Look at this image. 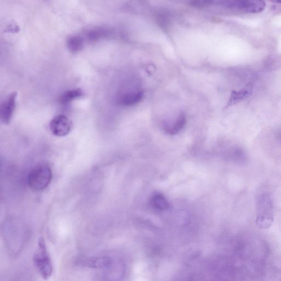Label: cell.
<instances>
[{
    "label": "cell",
    "mask_w": 281,
    "mask_h": 281,
    "mask_svg": "<svg viewBox=\"0 0 281 281\" xmlns=\"http://www.w3.org/2000/svg\"><path fill=\"white\" fill-rule=\"evenodd\" d=\"M52 179L51 167L46 163H40L29 172L28 183L29 188L33 191H41L49 186Z\"/></svg>",
    "instance_id": "obj_2"
},
{
    "label": "cell",
    "mask_w": 281,
    "mask_h": 281,
    "mask_svg": "<svg viewBox=\"0 0 281 281\" xmlns=\"http://www.w3.org/2000/svg\"><path fill=\"white\" fill-rule=\"evenodd\" d=\"M50 128L54 135L63 137L70 133L73 128V123L67 116L59 115L52 119Z\"/></svg>",
    "instance_id": "obj_5"
},
{
    "label": "cell",
    "mask_w": 281,
    "mask_h": 281,
    "mask_svg": "<svg viewBox=\"0 0 281 281\" xmlns=\"http://www.w3.org/2000/svg\"><path fill=\"white\" fill-rule=\"evenodd\" d=\"M17 96L15 92L10 94L2 106L0 116L4 124H10L13 119L16 106Z\"/></svg>",
    "instance_id": "obj_6"
},
{
    "label": "cell",
    "mask_w": 281,
    "mask_h": 281,
    "mask_svg": "<svg viewBox=\"0 0 281 281\" xmlns=\"http://www.w3.org/2000/svg\"><path fill=\"white\" fill-rule=\"evenodd\" d=\"M83 96H84V93L81 89H71V90L65 91L62 95L60 102L62 104H68L71 101L83 97Z\"/></svg>",
    "instance_id": "obj_9"
},
{
    "label": "cell",
    "mask_w": 281,
    "mask_h": 281,
    "mask_svg": "<svg viewBox=\"0 0 281 281\" xmlns=\"http://www.w3.org/2000/svg\"><path fill=\"white\" fill-rule=\"evenodd\" d=\"M216 281H223V280H216Z\"/></svg>",
    "instance_id": "obj_15"
},
{
    "label": "cell",
    "mask_w": 281,
    "mask_h": 281,
    "mask_svg": "<svg viewBox=\"0 0 281 281\" xmlns=\"http://www.w3.org/2000/svg\"><path fill=\"white\" fill-rule=\"evenodd\" d=\"M255 224L259 229H268L273 222V203L268 193L259 194L256 197Z\"/></svg>",
    "instance_id": "obj_1"
},
{
    "label": "cell",
    "mask_w": 281,
    "mask_h": 281,
    "mask_svg": "<svg viewBox=\"0 0 281 281\" xmlns=\"http://www.w3.org/2000/svg\"><path fill=\"white\" fill-rule=\"evenodd\" d=\"M143 97L142 91H136L127 93L122 96L119 99L118 104L122 106H130L138 104Z\"/></svg>",
    "instance_id": "obj_8"
},
{
    "label": "cell",
    "mask_w": 281,
    "mask_h": 281,
    "mask_svg": "<svg viewBox=\"0 0 281 281\" xmlns=\"http://www.w3.org/2000/svg\"><path fill=\"white\" fill-rule=\"evenodd\" d=\"M218 3L226 8L241 10L248 13H261L264 10L266 6L264 2L252 1V0H237V1L218 2Z\"/></svg>",
    "instance_id": "obj_4"
},
{
    "label": "cell",
    "mask_w": 281,
    "mask_h": 281,
    "mask_svg": "<svg viewBox=\"0 0 281 281\" xmlns=\"http://www.w3.org/2000/svg\"><path fill=\"white\" fill-rule=\"evenodd\" d=\"M151 203L152 206L158 210L163 211L169 208V203L165 197L161 194H155L151 199Z\"/></svg>",
    "instance_id": "obj_11"
},
{
    "label": "cell",
    "mask_w": 281,
    "mask_h": 281,
    "mask_svg": "<svg viewBox=\"0 0 281 281\" xmlns=\"http://www.w3.org/2000/svg\"><path fill=\"white\" fill-rule=\"evenodd\" d=\"M67 46L71 52L76 53L79 52L83 47V40L80 36H72L68 40Z\"/></svg>",
    "instance_id": "obj_10"
},
{
    "label": "cell",
    "mask_w": 281,
    "mask_h": 281,
    "mask_svg": "<svg viewBox=\"0 0 281 281\" xmlns=\"http://www.w3.org/2000/svg\"><path fill=\"white\" fill-rule=\"evenodd\" d=\"M33 260L42 277L44 279L49 278L52 273L53 266L43 238H41L39 240L38 248L34 255Z\"/></svg>",
    "instance_id": "obj_3"
},
{
    "label": "cell",
    "mask_w": 281,
    "mask_h": 281,
    "mask_svg": "<svg viewBox=\"0 0 281 281\" xmlns=\"http://www.w3.org/2000/svg\"><path fill=\"white\" fill-rule=\"evenodd\" d=\"M214 4L215 2L208 1V0H198V1H193L190 3V5L197 8H206Z\"/></svg>",
    "instance_id": "obj_13"
},
{
    "label": "cell",
    "mask_w": 281,
    "mask_h": 281,
    "mask_svg": "<svg viewBox=\"0 0 281 281\" xmlns=\"http://www.w3.org/2000/svg\"><path fill=\"white\" fill-rule=\"evenodd\" d=\"M278 139L279 140V141L281 142V132L280 133L278 134V136H277Z\"/></svg>",
    "instance_id": "obj_14"
},
{
    "label": "cell",
    "mask_w": 281,
    "mask_h": 281,
    "mask_svg": "<svg viewBox=\"0 0 281 281\" xmlns=\"http://www.w3.org/2000/svg\"><path fill=\"white\" fill-rule=\"evenodd\" d=\"M186 123V117L181 113L177 118L174 124H173L172 126L166 127L165 130L170 134H177L179 131H180L184 127Z\"/></svg>",
    "instance_id": "obj_12"
},
{
    "label": "cell",
    "mask_w": 281,
    "mask_h": 281,
    "mask_svg": "<svg viewBox=\"0 0 281 281\" xmlns=\"http://www.w3.org/2000/svg\"><path fill=\"white\" fill-rule=\"evenodd\" d=\"M253 90V85L252 83H249L239 90L232 91L228 103L225 106V109L249 98L252 95Z\"/></svg>",
    "instance_id": "obj_7"
}]
</instances>
